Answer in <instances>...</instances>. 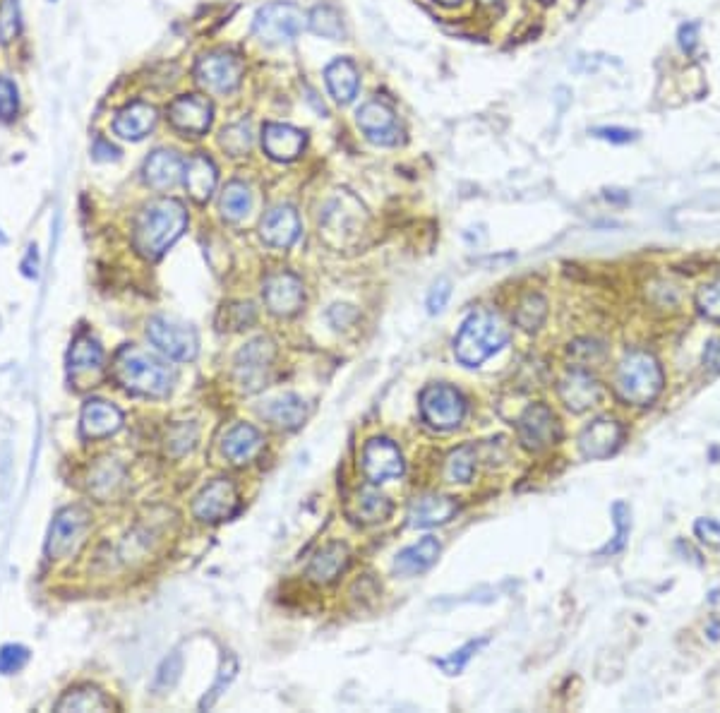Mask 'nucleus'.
<instances>
[{"label":"nucleus","mask_w":720,"mask_h":713,"mask_svg":"<svg viewBox=\"0 0 720 713\" xmlns=\"http://www.w3.org/2000/svg\"><path fill=\"white\" fill-rule=\"evenodd\" d=\"M663 368L648 351H629L617 365L615 389L624 404L648 406L663 392Z\"/></svg>","instance_id":"20e7f679"},{"label":"nucleus","mask_w":720,"mask_h":713,"mask_svg":"<svg viewBox=\"0 0 720 713\" xmlns=\"http://www.w3.org/2000/svg\"><path fill=\"white\" fill-rule=\"evenodd\" d=\"M120 428H123V413L118 406L101 399L84 404L80 418V433L84 440H104V437L116 435Z\"/></svg>","instance_id":"4be33fe9"},{"label":"nucleus","mask_w":720,"mask_h":713,"mask_svg":"<svg viewBox=\"0 0 720 713\" xmlns=\"http://www.w3.org/2000/svg\"><path fill=\"white\" fill-rule=\"evenodd\" d=\"M92 157L96 161H118L120 159V149L116 145L106 140V137H94V145H92Z\"/></svg>","instance_id":"603ef678"},{"label":"nucleus","mask_w":720,"mask_h":713,"mask_svg":"<svg viewBox=\"0 0 720 713\" xmlns=\"http://www.w3.org/2000/svg\"><path fill=\"white\" fill-rule=\"evenodd\" d=\"M221 147L226 149L231 157H243V154L250 152L252 147V130L248 123H233L224 128V133L219 137Z\"/></svg>","instance_id":"ea45409f"},{"label":"nucleus","mask_w":720,"mask_h":713,"mask_svg":"<svg viewBox=\"0 0 720 713\" xmlns=\"http://www.w3.org/2000/svg\"><path fill=\"white\" fill-rule=\"evenodd\" d=\"M17 111H20V94H17L15 82L8 77H0V121H15Z\"/></svg>","instance_id":"a18cd8bd"},{"label":"nucleus","mask_w":720,"mask_h":713,"mask_svg":"<svg viewBox=\"0 0 720 713\" xmlns=\"http://www.w3.org/2000/svg\"><path fill=\"white\" fill-rule=\"evenodd\" d=\"M420 413L435 430L459 428L466 416V401L459 389L449 385H430L420 394Z\"/></svg>","instance_id":"1a4fd4ad"},{"label":"nucleus","mask_w":720,"mask_h":713,"mask_svg":"<svg viewBox=\"0 0 720 713\" xmlns=\"http://www.w3.org/2000/svg\"><path fill=\"white\" fill-rule=\"evenodd\" d=\"M440 5H447V8H452V5H459L461 0H437Z\"/></svg>","instance_id":"13d9d810"},{"label":"nucleus","mask_w":720,"mask_h":713,"mask_svg":"<svg viewBox=\"0 0 720 713\" xmlns=\"http://www.w3.org/2000/svg\"><path fill=\"white\" fill-rule=\"evenodd\" d=\"M168 121L178 133L190 137H202L212 128L214 121V106L207 97L200 94H183V97L173 99L168 106Z\"/></svg>","instance_id":"dca6fc26"},{"label":"nucleus","mask_w":720,"mask_h":713,"mask_svg":"<svg viewBox=\"0 0 720 713\" xmlns=\"http://www.w3.org/2000/svg\"><path fill=\"white\" fill-rule=\"evenodd\" d=\"M240 509V495L236 483L228 478H216V481L207 483L197 493L195 502H192V514L204 524H219L236 517Z\"/></svg>","instance_id":"f8f14e48"},{"label":"nucleus","mask_w":720,"mask_h":713,"mask_svg":"<svg viewBox=\"0 0 720 713\" xmlns=\"http://www.w3.org/2000/svg\"><path fill=\"white\" fill-rule=\"evenodd\" d=\"M603 397L600 382L586 370H569L560 382V399L572 413H584Z\"/></svg>","instance_id":"aec40b11"},{"label":"nucleus","mask_w":720,"mask_h":713,"mask_svg":"<svg viewBox=\"0 0 720 713\" xmlns=\"http://www.w3.org/2000/svg\"><path fill=\"white\" fill-rule=\"evenodd\" d=\"M406 466L399 447L387 437H372L363 449V473L370 483H384L404 476Z\"/></svg>","instance_id":"a211bd4d"},{"label":"nucleus","mask_w":720,"mask_h":713,"mask_svg":"<svg viewBox=\"0 0 720 713\" xmlns=\"http://www.w3.org/2000/svg\"><path fill=\"white\" fill-rule=\"evenodd\" d=\"M516 433H519V442L528 452H545L560 440V423L548 406L533 404L521 413Z\"/></svg>","instance_id":"4468645a"},{"label":"nucleus","mask_w":720,"mask_h":713,"mask_svg":"<svg viewBox=\"0 0 720 713\" xmlns=\"http://www.w3.org/2000/svg\"><path fill=\"white\" fill-rule=\"evenodd\" d=\"M480 3H497V0H480Z\"/></svg>","instance_id":"bf43d9fd"},{"label":"nucleus","mask_w":720,"mask_h":713,"mask_svg":"<svg viewBox=\"0 0 720 713\" xmlns=\"http://www.w3.org/2000/svg\"><path fill=\"white\" fill-rule=\"evenodd\" d=\"M442 545L435 536L420 538L418 543L408 545V548L401 550L394 560V572L399 577H416V574L428 572V569L435 565L437 557H440Z\"/></svg>","instance_id":"a878e982"},{"label":"nucleus","mask_w":720,"mask_h":713,"mask_svg":"<svg viewBox=\"0 0 720 713\" xmlns=\"http://www.w3.org/2000/svg\"><path fill=\"white\" fill-rule=\"evenodd\" d=\"M113 377L125 392L147 399H164L173 389V370L140 346H123L113 358Z\"/></svg>","instance_id":"f03ea898"},{"label":"nucleus","mask_w":720,"mask_h":713,"mask_svg":"<svg viewBox=\"0 0 720 713\" xmlns=\"http://www.w3.org/2000/svg\"><path fill=\"white\" fill-rule=\"evenodd\" d=\"M473 471H476V447L471 445L454 449L444 464V476L452 483H471Z\"/></svg>","instance_id":"c9c22d12"},{"label":"nucleus","mask_w":720,"mask_h":713,"mask_svg":"<svg viewBox=\"0 0 720 713\" xmlns=\"http://www.w3.org/2000/svg\"><path fill=\"white\" fill-rule=\"evenodd\" d=\"M221 315L226 317V327L228 329H243V327H248V325H252V322H255V310H252L250 303L228 305V308L221 310Z\"/></svg>","instance_id":"09e8293b"},{"label":"nucleus","mask_w":720,"mask_h":713,"mask_svg":"<svg viewBox=\"0 0 720 713\" xmlns=\"http://www.w3.org/2000/svg\"><path fill=\"white\" fill-rule=\"evenodd\" d=\"M612 517H615V541L605 545L598 555H615L627 545L629 531H632V512H629V507L622 500H617L612 505Z\"/></svg>","instance_id":"58836bf2"},{"label":"nucleus","mask_w":720,"mask_h":713,"mask_svg":"<svg viewBox=\"0 0 720 713\" xmlns=\"http://www.w3.org/2000/svg\"><path fill=\"white\" fill-rule=\"evenodd\" d=\"M68 377L75 389L96 387L104 377V349L92 334L80 332L70 344L68 353Z\"/></svg>","instance_id":"9d476101"},{"label":"nucleus","mask_w":720,"mask_h":713,"mask_svg":"<svg viewBox=\"0 0 720 713\" xmlns=\"http://www.w3.org/2000/svg\"><path fill=\"white\" fill-rule=\"evenodd\" d=\"M147 337L164 356L183 363L192 361L197 356V346H200L195 329L178 325V322L166 320V317H152L147 322Z\"/></svg>","instance_id":"ddd939ff"},{"label":"nucleus","mask_w":720,"mask_h":713,"mask_svg":"<svg viewBox=\"0 0 720 713\" xmlns=\"http://www.w3.org/2000/svg\"><path fill=\"white\" fill-rule=\"evenodd\" d=\"M185 164L173 149H156L144 161V181L154 190H171L183 178Z\"/></svg>","instance_id":"bb28decb"},{"label":"nucleus","mask_w":720,"mask_h":713,"mask_svg":"<svg viewBox=\"0 0 720 713\" xmlns=\"http://www.w3.org/2000/svg\"><path fill=\"white\" fill-rule=\"evenodd\" d=\"M197 82L214 94L236 92L240 80H243V61L231 51H212L195 65Z\"/></svg>","instance_id":"9b49d317"},{"label":"nucleus","mask_w":720,"mask_h":713,"mask_svg":"<svg viewBox=\"0 0 720 713\" xmlns=\"http://www.w3.org/2000/svg\"><path fill=\"white\" fill-rule=\"evenodd\" d=\"M358 128L377 147H396L401 142V128L394 111L384 101H368L356 113Z\"/></svg>","instance_id":"f3484780"},{"label":"nucleus","mask_w":720,"mask_h":713,"mask_svg":"<svg viewBox=\"0 0 720 713\" xmlns=\"http://www.w3.org/2000/svg\"><path fill=\"white\" fill-rule=\"evenodd\" d=\"M56 711H77V713H87V711H113V701L106 697L104 692H99L96 687L82 685V687H72L63 697L58 699Z\"/></svg>","instance_id":"72a5a7b5"},{"label":"nucleus","mask_w":720,"mask_h":713,"mask_svg":"<svg viewBox=\"0 0 720 713\" xmlns=\"http://www.w3.org/2000/svg\"><path fill=\"white\" fill-rule=\"evenodd\" d=\"M348 562H351V553H348L344 543L324 545L308 565V579L320 586L332 584V581L348 567Z\"/></svg>","instance_id":"c756f323"},{"label":"nucleus","mask_w":720,"mask_h":713,"mask_svg":"<svg viewBox=\"0 0 720 713\" xmlns=\"http://www.w3.org/2000/svg\"><path fill=\"white\" fill-rule=\"evenodd\" d=\"M449 298H452V281L440 279L435 286H432L428 293V301H425V305H428V313L440 315L442 310L447 308Z\"/></svg>","instance_id":"8fccbe9b"},{"label":"nucleus","mask_w":720,"mask_h":713,"mask_svg":"<svg viewBox=\"0 0 720 713\" xmlns=\"http://www.w3.org/2000/svg\"><path fill=\"white\" fill-rule=\"evenodd\" d=\"M488 641H490V639H485V637H483V639L468 641L466 646H461V649L454 651L452 656L440 658V661H435V665H440V668H442L447 675H459L461 670H464L466 665H468V661H471V658L476 656V653H478L480 649H483V646H488Z\"/></svg>","instance_id":"79ce46f5"},{"label":"nucleus","mask_w":720,"mask_h":713,"mask_svg":"<svg viewBox=\"0 0 720 713\" xmlns=\"http://www.w3.org/2000/svg\"><path fill=\"white\" fill-rule=\"evenodd\" d=\"M22 269L27 277H36V274H39V255H36V245H29L27 257H24L22 262Z\"/></svg>","instance_id":"4d7b16f0"},{"label":"nucleus","mask_w":720,"mask_h":713,"mask_svg":"<svg viewBox=\"0 0 720 713\" xmlns=\"http://www.w3.org/2000/svg\"><path fill=\"white\" fill-rule=\"evenodd\" d=\"M696 305L706 317L720 322V277L701 286L696 293Z\"/></svg>","instance_id":"c03bdc74"},{"label":"nucleus","mask_w":720,"mask_h":713,"mask_svg":"<svg viewBox=\"0 0 720 713\" xmlns=\"http://www.w3.org/2000/svg\"><path fill=\"white\" fill-rule=\"evenodd\" d=\"M694 533L699 536L701 543L720 548V521L716 519H699L694 524Z\"/></svg>","instance_id":"3c124183"},{"label":"nucleus","mask_w":720,"mask_h":713,"mask_svg":"<svg viewBox=\"0 0 720 713\" xmlns=\"http://www.w3.org/2000/svg\"><path fill=\"white\" fill-rule=\"evenodd\" d=\"M219 207H221V217L228 221H240L248 217L252 209V193L248 185L240 181L228 183L224 193H221Z\"/></svg>","instance_id":"f704fd0d"},{"label":"nucleus","mask_w":720,"mask_h":713,"mask_svg":"<svg viewBox=\"0 0 720 713\" xmlns=\"http://www.w3.org/2000/svg\"><path fill=\"white\" fill-rule=\"evenodd\" d=\"M236 673H238V663H236V658H233V656H228V658H226V661H224V665H221V670H219V677H216L214 687H212V689H209V694H207V697H204V699L200 701V709H212V706L216 704V699H219V697H221V694H224V692H226V687H228V685H231V682H233V677H236Z\"/></svg>","instance_id":"37998d69"},{"label":"nucleus","mask_w":720,"mask_h":713,"mask_svg":"<svg viewBox=\"0 0 720 713\" xmlns=\"http://www.w3.org/2000/svg\"><path fill=\"white\" fill-rule=\"evenodd\" d=\"M392 514V502H389L387 495L377 493L375 488H363L358 490L356 497L348 505V517H351L356 524H380Z\"/></svg>","instance_id":"2f4dec72"},{"label":"nucleus","mask_w":720,"mask_h":713,"mask_svg":"<svg viewBox=\"0 0 720 713\" xmlns=\"http://www.w3.org/2000/svg\"><path fill=\"white\" fill-rule=\"evenodd\" d=\"M29 651L20 644H5L0 649V675H15L27 665Z\"/></svg>","instance_id":"49530a36"},{"label":"nucleus","mask_w":720,"mask_h":713,"mask_svg":"<svg viewBox=\"0 0 720 713\" xmlns=\"http://www.w3.org/2000/svg\"><path fill=\"white\" fill-rule=\"evenodd\" d=\"M593 135L600 137V140H608V142H617V145H624V142H632L636 133L632 130H624V128H596Z\"/></svg>","instance_id":"864d4df0"},{"label":"nucleus","mask_w":720,"mask_h":713,"mask_svg":"<svg viewBox=\"0 0 720 713\" xmlns=\"http://www.w3.org/2000/svg\"><path fill=\"white\" fill-rule=\"evenodd\" d=\"M509 341V327L497 313H473L464 322L454 339L456 361L466 368H476L485 363L497 351H502Z\"/></svg>","instance_id":"7ed1b4c3"},{"label":"nucleus","mask_w":720,"mask_h":713,"mask_svg":"<svg viewBox=\"0 0 720 713\" xmlns=\"http://www.w3.org/2000/svg\"><path fill=\"white\" fill-rule=\"evenodd\" d=\"M264 445L262 433L255 428V425L238 423L236 428H231L224 437V454L233 464H245L252 457H257Z\"/></svg>","instance_id":"473e14b6"},{"label":"nucleus","mask_w":720,"mask_h":713,"mask_svg":"<svg viewBox=\"0 0 720 713\" xmlns=\"http://www.w3.org/2000/svg\"><path fill=\"white\" fill-rule=\"evenodd\" d=\"M260 233H262L264 243L272 245V248H291V245L296 243L300 236L298 212L288 205L274 207L272 212L264 214V219L260 224Z\"/></svg>","instance_id":"5701e85b"},{"label":"nucleus","mask_w":720,"mask_h":713,"mask_svg":"<svg viewBox=\"0 0 720 713\" xmlns=\"http://www.w3.org/2000/svg\"><path fill=\"white\" fill-rule=\"evenodd\" d=\"M260 416L276 430H296L308 418V404L298 394H284V397L269 401Z\"/></svg>","instance_id":"c85d7f7f"},{"label":"nucleus","mask_w":720,"mask_h":713,"mask_svg":"<svg viewBox=\"0 0 720 713\" xmlns=\"http://www.w3.org/2000/svg\"><path fill=\"white\" fill-rule=\"evenodd\" d=\"M365 229V209L351 195H339L324 207L320 217V236L332 248H348Z\"/></svg>","instance_id":"423d86ee"},{"label":"nucleus","mask_w":720,"mask_h":713,"mask_svg":"<svg viewBox=\"0 0 720 713\" xmlns=\"http://www.w3.org/2000/svg\"><path fill=\"white\" fill-rule=\"evenodd\" d=\"M262 296L267 310L276 317H293L303 310L305 289L303 281L291 272L269 274L262 284Z\"/></svg>","instance_id":"2eb2a0df"},{"label":"nucleus","mask_w":720,"mask_h":713,"mask_svg":"<svg viewBox=\"0 0 720 713\" xmlns=\"http://www.w3.org/2000/svg\"><path fill=\"white\" fill-rule=\"evenodd\" d=\"M89 526H92V514L84 507L75 505L60 509L48 531L46 555L51 560H65V557L75 555L87 538Z\"/></svg>","instance_id":"0eeeda50"},{"label":"nucleus","mask_w":720,"mask_h":713,"mask_svg":"<svg viewBox=\"0 0 720 713\" xmlns=\"http://www.w3.org/2000/svg\"><path fill=\"white\" fill-rule=\"evenodd\" d=\"M188 229V212L183 202L159 197L142 207L132 229V245L144 260H159Z\"/></svg>","instance_id":"f257e3e1"},{"label":"nucleus","mask_w":720,"mask_h":713,"mask_svg":"<svg viewBox=\"0 0 720 713\" xmlns=\"http://www.w3.org/2000/svg\"><path fill=\"white\" fill-rule=\"evenodd\" d=\"M22 32L20 0H0V41L12 44Z\"/></svg>","instance_id":"a19ab883"},{"label":"nucleus","mask_w":720,"mask_h":713,"mask_svg":"<svg viewBox=\"0 0 720 713\" xmlns=\"http://www.w3.org/2000/svg\"><path fill=\"white\" fill-rule=\"evenodd\" d=\"M274 358H276V346L272 339L257 337L252 339L250 344H245L243 349L238 351L236 363H233V373H236V382L243 392H260L262 387H267L269 375L274 370Z\"/></svg>","instance_id":"6e6552de"},{"label":"nucleus","mask_w":720,"mask_h":713,"mask_svg":"<svg viewBox=\"0 0 720 713\" xmlns=\"http://www.w3.org/2000/svg\"><path fill=\"white\" fill-rule=\"evenodd\" d=\"M545 315H548V303H545V298L538 296V293H531V296H526L524 301L519 303L514 320L521 329L533 332V329H538L540 325H543Z\"/></svg>","instance_id":"4c0bfd02"},{"label":"nucleus","mask_w":720,"mask_h":713,"mask_svg":"<svg viewBox=\"0 0 720 713\" xmlns=\"http://www.w3.org/2000/svg\"><path fill=\"white\" fill-rule=\"evenodd\" d=\"M324 80H327V89L332 94L336 104H351L353 97L358 94L360 87V73L348 58H336L324 70Z\"/></svg>","instance_id":"7c9ffc66"},{"label":"nucleus","mask_w":720,"mask_h":713,"mask_svg":"<svg viewBox=\"0 0 720 713\" xmlns=\"http://www.w3.org/2000/svg\"><path fill=\"white\" fill-rule=\"evenodd\" d=\"M308 25L312 32L324 39H344V22H341L339 10L332 5H317L308 15Z\"/></svg>","instance_id":"e433bc0d"},{"label":"nucleus","mask_w":720,"mask_h":713,"mask_svg":"<svg viewBox=\"0 0 720 713\" xmlns=\"http://www.w3.org/2000/svg\"><path fill=\"white\" fill-rule=\"evenodd\" d=\"M696 44H699V25H694V22H689V25H682L680 27L682 51L692 53L696 49Z\"/></svg>","instance_id":"5fc2aeb1"},{"label":"nucleus","mask_w":720,"mask_h":713,"mask_svg":"<svg viewBox=\"0 0 720 713\" xmlns=\"http://www.w3.org/2000/svg\"><path fill=\"white\" fill-rule=\"evenodd\" d=\"M305 27H308V13L300 5L288 3V0L262 5L255 20H252L255 37L269 46L291 44L293 39L303 34Z\"/></svg>","instance_id":"39448f33"},{"label":"nucleus","mask_w":720,"mask_h":713,"mask_svg":"<svg viewBox=\"0 0 720 713\" xmlns=\"http://www.w3.org/2000/svg\"><path fill=\"white\" fill-rule=\"evenodd\" d=\"M156 121H159V116H156L154 106L144 104V101H135V104L118 111L116 121H113V130L123 140L140 142L156 128Z\"/></svg>","instance_id":"393cba45"},{"label":"nucleus","mask_w":720,"mask_h":713,"mask_svg":"<svg viewBox=\"0 0 720 713\" xmlns=\"http://www.w3.org/2000/svg\"><path fill=\"white\" fill-rule=\"evenodd\" d=\"M704 365L711 373H720V337L711 339L704 349Z\"/></svg>","instance_id":"6e6d98bb"},{"label":"nucleus","mask_w":720,"mask_h":713,"mask_svg":"<svg viewBox=\"0 0 720 713\" xmlns=\"http://www.w3.org/2000/svg\"><path fill=\"white\" fill-rule=\"evenodd\" d=\"M262 147L269 159L288 164L303 154L305 133L286 123H267L262 130Z\"/></svg>","instance_id":"412c9836"},{"label":"nucleus","mask_w":720,"mask_h":713,"mask_svg":"<svg viewBox=\"0 0 720 713\" xmlns=\"http://www.w3.org/2000/svg\"><path fill=\"white\" fill-rule=\"evenodd\" d=\"M183 183L188 195L197 202V205H204V202L212 200L216 190L214 161L209 159L207 154H195V157H190L183 169Z\"/></svg>","instance_id":"cd10ccee"},{"label":"nucleus","mask_w":720,"mask_h":713,"mask_svg":"<svg viewBox=\"0 0 720 713\" xmlns=\"http://www.w3.org/2000/svg\"><path fill=\"white\" fill-rule=\"evenodd\" d=\"M624 440V428L615 418H598L591 425H586L579 435V449L586 459H608L610 454L617 452V447Z\"/></svg>","instance_id":"6ab92c4d"},{"label":"nucleus","mask_w":720,"mask_h":713,"mask_svg":"<svg viewBox=\"0 0 720 713\" xmlns=\"http://www.w3.org/2000/svg\"><path fill=\"white\" fill-rule=\"evenodd\" d=\"M180 673H183V658H180V653H173V656H168L166 661L161 663L159 673H156V687H173L178 682Z\"/></svg>","instance_id":"de8ad7c7"},{"label":"nucleus","mask_w":720,"mask_h":713,"mask_svg":"<svg viewBox=\"0 0 720 713\" xmlns=\"http://www.w3.org/2000/svg\"><path fill=\"white\" fill-rule=\"evenodd\" d=\"M540 3H552V0H540Z\"/></svg>","instance_id":"052dcab7"},{"label":"nucleus","mask_w":720,"mask_h":713,"mask_svg":"<svg viewBox=\"0 0 720 713\" xmlns=\"http://www.w3.org/2000/svg\"><path fill=\"white\" fill-rule=\"evenodd\" d=\"M456 500L444 495H423L416 497L411 509H408V524L413 529H432V526L447 524L456 514Z\"/></svg>","instance_id":"b1692460"}]
</instances>
